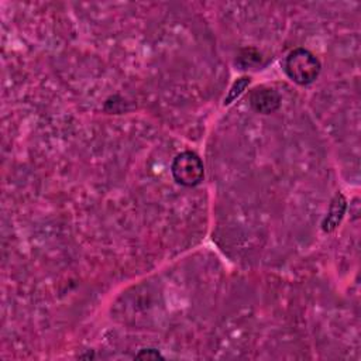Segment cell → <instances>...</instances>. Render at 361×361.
<instances>
[{
	"instance_id": "4",
	"label": "cell",
	"mask_w": 361,
	"mask_h": 361,
	"mask_svg": "<svg viewBox=\"0 0 361 361\" xmlns=\"http://www.w3.org/2000/svg\"><path fill=\"white\" fill-rule=\"evenodd\" d=\"M345 209H347V200L343 193L337 192L334 195V197L331 199L327 216L322 221V228L324 233H331L333 230H336L338 227V224L341 223V220L344 217Z\"/></svg>"
},
{
	"instance_id": "5",
	"label": "cell",
	"mask_w": 361,
	"mask_h": 361,
	"mask_svg": "<svg viewBox=\"0 0 361 361\" xmlns=\"http://www.w3.org/2000/svg\"><path fill=\"white\" fill-rule=\"evenodd\" d=\"M250 82H251V78H250V76H241V78H238V79L231 85V87H230V90H228L227 96L224 97L223 104L227 106V104L233 103L234 100H237V99L243 94V92L248 87Z\"/></svg>"
},
{
	"instance_id": "2",
	"label": "cell",
	"mask_w": 361,
	"mask_h": 361,
	"mask_svg": "<svg viewBox=\"0 0 361 361\" xmlns=\"http://www.w3.org/2000/svg\"><path fill=\"white\" fill-rule=\"evenodd\" d=\"M173 179L182 186H196L203 180L204 168L197 154L183 151L175 157L171 165Z\"/></svg>"
},
{
	"instance_id": "1",
	"label": "cell",
	"mask_w": 361,
	"mask_h": 361,
	"mask_svg": "<svg viewBox=\"0 0 361 361\" xmlns=\"http://www.w3.org/2000/svg\"><path fill=\"white\" fill-rule=\"evenodd\" d=\"M285 72L293 82L309 85L319 76L320 62L310 51L296 48L285 59Z\"/></svg>"
},
{
	"instance_id": "3",
	"label": "cell",
	"mask_w": 361,
	"mask_h": 361,
	"mask_svg": "<svg viewBox=\"0 0 361 361\" xmlns=\"http://www.w3.org/2000/svg\"><path fill=\"white\" fill-rule=\"evenodd\" d=\"M250 102H251V106L254 110H257L258 113L268 114V113L275 111L279 107L281 96L272 87L259 86L252 90Z\"/></svg>"
},
{
	"instance_id": "6",
	"label": "cell",
	"mask_w": 361,
	"mask_h": 361,
	"mask_svg": "<svg viewBox=\"0 0 361 361\" xmlns=\"http://www.w3.org/2000/svg\"><path fill=\"white\" fill-rule=\"evenodd\" d=\"M135 358H138V360H149V358H154V360H157V358H162V355H161V353L158 351V350H155V348H142V350H140L137 354H135Z\"/></svg>"
}]
</instances>
